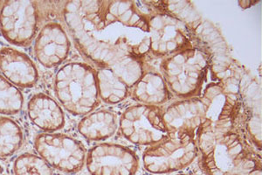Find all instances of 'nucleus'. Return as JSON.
<instances>
[{
  "instance_id": "f257e3e1",
  "label": "nucleus",
  "mask_w": 262,
  "mask_h": 175,
  "mask_svg": "<svg viewBox=\"0 0 262 175\" xmlns=\"http://www.w3.org/2000/svg\"><path fill=\"white\" fill-rule=\"evenodd\" d=\"M199 146L207 175H261L260 157L237 134H206Z\"/></svg>"
},
{
  "instance_id": "f03ea898",
  "label": "nucleus",
  "mask_w": 262,
  "mask_h": 175,
  "mask_svg": "<svg viewBox=\"0 0 262 175\" xmlns=\"http://www.w3.org/2000/svg\"><path fill=\"white\" fill-rule=\"evenodd\" d=\"M54 93L71 114H90L100 104L96 70L85 63H67L55 75Z\"/></svg>"
},
{
  "instance_id": "7ed1b4c3",
  "label": "nucleus",
  "mask_w": 262,
  "mask_h": 175,
  "mask_svg": "<svg viewBox=\"0 0 262 175\" xmlns=\"http://www.w3.org/2000/svg\"><path fill=\"white\" fill-rule=\"evenodd\" d=\"M198 155L195 136L170 132L161 142L143 153V165L152 173H167L184 169Z\"/></svg>"
},
{
  "instance_id": "20e7f679",
  "label": "nucleus",
  "mask_w": 262,
  "mask_h": 175,
  "mask_svg": "<svg viewBox=\"0 0 262 175\" xmlns=\"http://www.w3.org/2000/svg\"><path fill=\"white\" fill-rule=\"evenodd\" d=\"M206 67L207 61L202 52L184 49L163 63V78L172 92L187 98L200 88Z\"/></svg>"
},
{
  "instance_id": "39448f33",
  "label": "nucleus",
  "mask_w": 262,
  "mask_h": 175,
  "mask_svg": "<svg viewBox=\"0 0 262 175\" xmlns=\"http://www.w3.org/2000/svg\"><path fill=\"white\" fill-rule=\"evenodd\" d=\"M161 109L155 105L138 104L123 112L119 128L126 139L141 146H153L168 137L170 131Z\"/></svg>"
},
{
  "instance_id": "423d86ee",
  "label": "nucleus",
  "mask_w": 262,
  "mask_h": 175,
  "mask_svg": "<svg viewBox=\"0 0 262 175\" xmlns=\"http://www.w3.org/2000/svg\"><path fill=\"white\" fill-rule=\"evenodd\" d=\"M39 13L38 2L6 1L0 11V32L11 44L18 47L28 46L38 33Z\"/></svg>"
},
{
  "instance_id": "0eeeda50",
  "label": "nucleus",
  "mask_w": 262,
  "mask_h": 175,
  "mask_svg": "<svg viewBox=\"0 0 262 175\" xmlns=\"http://www.w3.org/2000/svg\"><path fill=\"white\" fill-rule=\"evenodd\" d=\"M34 148L49 166L66 173L81 171L85 163L83 145L65 134H39L34 140Z\"/></svg>"
},
{
  "instance_id": "6e6552de",
  "label": "nucleus",
  "mask_w": 262,
  "mask_h": 175,
  "mask_svg": "<svg viewBox=\"0 0 262 175\" xmlns=\"http://www.w3.org/2000/svg\"><path fill=\"white\" fill-rule=\"evenodd\" d=\"M86 163L92 175H134L139 167V159L128 147L103 143L89 151Z\"/></svg>"
},
{
  "instance_id": "1a4fd4ad",
  "label": "nucleus",
  "mask_w": 262,
  "mask_h": 175,
  "mask_svg": "<svg viewBox=\"0 0 262 175\" xmlns=\"http://www.w3.org/2000/svg\"><path fill=\"white\" fill-rule=\"evenodd\" d=\"M70 42L63 27L56 22L43 27L36 38L34 54L39 63L48 68L60 65L69 56Z\"/></svg>"
},
{
  "instance_id": "9d476101",
  "label": "nucleus",
  "mask_w": 262,
  "mask_h": 175,
  "mask_svg": "<svg viewBox=\"0 0 262 175\" xmlns=\"http://www.w3.org/2000/svg\"><path fill=\"white\" fill-rule=\"evenodd\" d=\"M0 72L14 86L28 89L35 86L39 72L30 57L14 48L0 49Z\"/></svg>"
},
{
  "instance_id": "9b49d317",
  "label": "nucleus",
  "mask_w": 262,
  "mask_h": 175,
  "mask_svg": "<svg viewBox=\"0 0 262 175\" xmlns=\"http://www.w3.org/2000/svg\"><path fill=\"white\" fill-rule=\"evenodd\" d=\"M206 106L202 101L191 99L174 104L163 114L164 121L170 132L195 136L196 128L203 125Z\"/></svg>"
},
{
  "instance_id": "f8f14e48",
  "label": "nucleus",
  "mask_w": 262,
  "mask_h": 175,
  "mask_svg": "<svg viewBox=\"0 0 262 175\" xmlns=\"http://www.w3.org/2000/svg\"><path fill=\"white\" fill-rule=\"evenodd\" d=\"M27 115L33 125L48 132L59 131L65 125V115L56 101L49 95L39 93L27 104Z\"/></svg>"
},
{
  "instance_id": "ddd939ff",
  "label": "nucleus",
  "mask_w": 262,
  "mask_h": 175,
  "mask_svg": "<svg viewBox=\"0 0 262 175\" xmlns=\"http://www.w3.org/2000/svg\"><path fill=\"white\" fill-rule=\"evenodd\" d=\"M118 127L119 120L117 116L108 110L90 113L78 124L80 134L90 141L107 140L113 136Z\"/></svg>"
},
{
  "instance_id": "4468645a",
  "label": "nucleus",
  "mask_w": 262,
  "mask_h": 175,
  "mask_svg": "<svg viewBox=\"0 0 262 175\" xmlns=\"http://www.w3.org/2000/svg\"><path fill=\"white\" fill-rule=\"evenodd\" d=\"M132 95L142 104L155 105L164 104L169 99L170 92L160 74L147 73L135 84Z\"/></svg>"
},
{
  "instance_id": "2eb2a0df",
  "label": "nucleus",
  "mask_w": 262,
  "mask_h": 175,
  "mask_svg": "<svg viewBox=\"0 0 262 175\" xmlns=\"http://www.w3.org/2000/svg\"><path fill=\"white\" fill-rule=\"evenodd\" d=\"M100 99L108 104L122 101L128 95V87L111 69L96 71Z\"/></svg>"
},
{
  "instance_id": "dca6fc26",
  "label": "nucleus",
  "mask_w": 262,
  "mask_h": 175,
  "mask_svg": "<svg viewBox=\"0 0 262 175\" xmlns=\"http://www.w3.org/2000/svg\"><path fill=\"white\" fill-rule=\"evenodd\" d=\"M23 144V131L14 120L0 116V157L14 154Z\"/></svg>"
},
{
  "instance_id": "f3484780",
  "label": "nucleus",
  "mask_w": 262,
  "mask_h": 175,
  "mask_svg": "<svg viewBox=\"0 0 262 175\" xmlns=\"http://www.w3.org/2000/svg\"><path fill=\"white\" fill-rule=\"evenodd\" d=\"M24 104V98L20 90L0 74V114H18Z\"/></svg>"
},
{
  "instance_id": "a211bd4d",
  "label": "nucleus",
  "mask_w": 262,
  "mask_h": 175,
  "mask_svg": "<svg viewBox=\"0 0 262 175\" xmlns=\"http://www.w3.org/2000/svg\"><path fill=\"white\" fill-rule=\"evenodd\" d=\"M14 175H53L51 166L41 157L32 153L18 156L13 164Z\"/></svg>"
},
{
  "instance_id": "6ab92c4d",
  "label": "nucleus",
  "mask_w": 262,
  "mask_h": 175,
  "mask_svg": "<svg viewBox=\"0 0 262 175\" xmlns=\"http://www.w3.org/2000/svg\"><path fill=\"white\" fill-rule=\"evenodd\" d=\"M4 2L2 1H0V11H1V8H2V6H3Z\"/></svg>"
},
{
  "instance_id": "aec40b11",
  "label": "nucleus",
  "mask_w": 262,
  "mask_h": 175,
  "mask_svg": "<svg viewBox=\"0 0 262 175\" xmlns=\"http://www.w3.org/2000/svg\"><path fill=\"white\" fill-rule=\"evenodd\" d=\"M0 172H1V167H0Z\"/></svg>"
},
{
  "instance_id": "412c9836",
  "label": "nucleus",
  "mask_w": 262,
  "mask_h": 175,
  "mask_svg": "<svg viewBox=\"0 0 262 175\" xmlns=\"http://www.w3.org/2000/svg\"><path fill=\"white\" fill-rule=\"evenodd\" d=\"M177 175H185V174H177Z\"/></svg>"
}]
</instances>
